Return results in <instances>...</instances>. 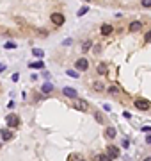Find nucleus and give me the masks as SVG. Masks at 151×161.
I'll list each match as a JSON object with an SVG mask.
<instances>
[{"instance_id":"nucleus-16","label":"nucleus","mask_w":151,"mask_h":161,"mask_svg":"<svg viewBox=\"0 0 151 161\" xmlns=\"http://www.w3.org/2000/svg\"><path fill=\"white\" fill-rule=\"evenodd\" d=\"M98 161H112V158L109 154H100V156H98Z\"/></svg>"},{"instance_id":"nucleus-27","label":"nucleus","mask_w":151,"mask_h":161,"mask_svg":"<svg viewBox=\"0 0 151 161\" xmlns=\"http://www.w3.org/2000/svg\"><path fill=\"white\" fill-rule=\"evenodd\" d=\"M142 131H144V132H149L151 127H149V125H146V127H142Z\"/></svg>"},{"instance_id":"nucleus-9","label":"nucleus","mask_w":151,"mask_h":161,"mask_svg":"<svg viewBox=\"0 0 151 161\" xmlns=\"http://www.w3.org/2000/svg\"><path fill=\"white\" fill-rule=\"evenodd\" d=\"M110 32H112V25H109V23H103L101 25V34L103 36H109Z\"/></svg>"},{"instance_id":"nucleus-23","label":"nucleus","mask_w":151,"mask_h":161,"mask_svg":"<svg viewBox=\"0 0 151 161\" xmlns=\"http://www.w3.org/2000/svg\"><path fill=\"white\" fill-rule=\"evenodd\" d=\"M68 75H71V77H78V72H77V70H68Z\"/></svg>"},{"instance_id":"nucleus-8","label":"nucleus","mask_w":151,"mask_h":161,"mask_svg":"<svg viewBox=\"0 0 151 161\" xmlns=\"http://www.w3.org/2000/svg\"><path fill=\"white\" fill-rule=\"evenodd\" d=\"M107 154L114 159V158H117V156H119V149H117V147H109V149H107Z\"/></svg>"},{"instance_id":"nucleus-25","label":"nucleus","mask_w":151,"mask_h":161,"mask_svg":"<svg viewBox=\"0 0 151 161\" xmlns=\"http://www.w3.org/2000/svg\"><path fill=\"white\" fill-rule=\"evenodd\" d=\"M144 40H146V43H151V31L148 32L146 36H144Z\"/></svg>"},{"instance_id":"nucleus-13","label":"nucleus","mask_w":151,"mask_h":161,"mask_svg":"<svg viewBox=\"0 0 151 161\" xmlns=\"http://www.w3.org/2000/svg\"><path fill=\"white\" fill-rule=\"evenodd\" d=\"M29 66L34 68V70H41V68H45V63H43V61H34V63H30Z\"/></svg>"},{"instance_id":"nucleus-6","label":"nucleus","mask_w":151,"mask_h":161,"mask_svg":"<svg viewBox=\"0 0 151 161\" xmlns=\"http://www.w3.org/2000/svg\"><path fill=\"white\" fill-rule=\"evenodd\" d=\"M0 136H2V140H5V141H9L11 138H14L9 129H2V131H0Z\"/></svg>"},{"instance_id":"nucleus-12","label":"nucleus","mask_w":151,"mask_h":161,"mask_svg":"<svg viewBox=\"0 0 151 161\" xmlns=\"http://www.w3.org/2000/svg\"><path fill=\"white\" fill-rule=\"evenodd\" d=\"M41 90H43V93H52V91H53V84H52V82H45Z\"/></svg>"},{"instance_id":"nucleus-2","label":"nucleus","mask_w":151,"mask_h":161,"mask_svg":"<svg viewBox=\"0 0 151 161\" xmlns=\"http://www.w3.org/2000/svg\"><path fill=\"white\" fill-rule=\"evenodd\" d=\"M135 107H137V109H142V111H146V109H149L151 107V102L149 100H146V98H137V100H135Z\"/></svg>"},{"instance_id":"nucleus-28","label":"nucleus","mask_w":151,"mask_h":161,"mask_svg":"<svg viewBox=\"0 0 151 161\" xmlns=\"http://www.w3.org/2000/svg\"><path fill=\"white\" fill-rule=\"evenodd\" d=\"M146 143H149V145H151V134H148V136H146Z\"/></svg>"},{"instance_id":"nucleus-4","label":"nucleus","mask_w":151,"mask_h":161,"mask_svg":"<svg viewBox=\"0 0 151 161\" xmlns=\"http://www.w3.org/2000/svg\"><path fill=\"white\" fill-rule=\"evenodd\" d=\"M73 107H77V109H80V111H87V109H89V104H87L85 100L75 98V102H73Z\"/></svg>"},{"instance_id":"nucleus-18","label":"nucleus","mask_w":151,"mask_h":161,"mask_svg":"<svg viewBox=\"0 0 151 161\" xmlns=\"http://www.w3.org/2000/svg\"><path fill=\"white\" fill-rule=\"evenodd\" d=\"M89 48H91V41L87 40V41H84V45H82V50L85 52V50H89Z\"/></svg>"},{"instance_id":"nucleus-3","label":"nucleus","mask_w":151,"mask_h":161,"mask_svg":"<svg viewBox=\"0 0 151 161\" xmlns=\"http://www.w3.org/2000/svg\"><path fill=\"white\" fill-rule=\"evenodd\" d=\"M75 66H77V70H78V72H85V70L89 68V61H87L85 57H80V59L75 63Z\"/></svg>"},{"instance_id":"nucleus-19","label":"nucleus","mask_w":151,"mask_h":161,"mask_svg":"<svg viewBox=\"0 0 151 161\" xmlns=\"http://www.w3.org/2000/svg\"><path fill=\"white\" fill-rule=\"evenodd\" d=\"M94 118H96L98 122H101V124L105 122V118H103V115H101V113H94Z\"/></svg>"},{"instance_id":"nucleus-29","label":"nucleus","mask_w":151,"mask_h":161,"mask_svg":"<svg viewBox=\"0 0 151 161\" xmlns=\"http://www.w3.org/2000/svg\"><path fill=\"white\" fill-rule=\"evenodd\" d=\"M4 70H5V64H4V63H0V72H4Z\"/></svg>"},{"instance_id":"nucleus-14","label":"nucleus","mask_w":151,"mask_h":161,"mask_svg":"<svg viewBox=\"0 0 151 161\" xmlns=\"http://www.w3.org/2000/svg\"><path fill=\"white\" fill-rule=\"evenodd\" d=\"M105 136H107V138H114V136H116V129L114 127H107L105 129Z\"/></svg>"},{"instance_id":"nucleus-20","label":"nucleus","mask_w":151,"mask_h":161,"mask_svg":"<svg viewBox=\"0 0 151 161\" xmlns=\"http://www.w3.org/2000/svg\"><path fill=\"white\" fill-rule=\"evenodd\" d=\"M87 11H89V7H82V9H78V13H77V14H78V16H84Z\"/></svg>"},{"instance_id":"nucleus-10","label":"nucleus","mask_w":151,"mask_h":161,"mask_svg":"<svg viewBox=\"0 0 151 161\" xmlns=\"http://www.w3.org/2000/svg\"><path fill=\"white\" fill-rule=\"evenodd\" d=\"M141 27H142V23H141V21H131V23H130V32H137V31H141Z\"/></svg>"},{"instance_id":"nucleus-5","label":"nucleus","mask_w":151,"mask_h":161,"mask_svg":"<svg viewBox=\"0 0 151 161\" xmlns=\"http://www.w3.org/2000/svg\"><path fill=\"white\" fill-rule=\"evenodd\" d=\"M50 20L55 23V25H62L64 23V16L60 14V13H52V16H50Z\"/></svg>"},{"instance_id":"nucleus-26","label":"nucleus","mask_w":151,"mask_h":161,"mask_svg":"<svg viewBox=\"0 0 151 161\" xmlns=\"http://www.w3.org/2000/svg\"><path fill=\"white\" fill-rule=\"evenodd\" d=\"M109 93H117V88H116V86H110V88H109Z\"/></svg>"},{"instance_id":"nucleus-30","label":"nucleus","mask_w":151,"mask_h":161,"mask_svg":"<svg viewBox=\"0 0 151 161\" xmlns=\"http://www.w3.org/2000/svg\"><path fill=\"white\" fill-rule=\"evenodd\" d=\"M144 161H151V158H146V159H144Z\"/></svg>"},{"instance_id":"nucleus-22","label":"nucleus","mask_w":151,"mask_h":161,"mask_svg":"<svg viewBox=\"0 0 151 161\" xmlns=\"http://www.w3.org/2000/svg\"><path fill=\"white\" fill-rule=\"evenodd\" d=\"M5 48H16V43H13V41H7V43H5Z\"/></svg>"},{"instance_id":"nucleus-11","label":"nucleus","mask_w":151,"mask_h":161,"mask_svg":"<svg viewBox=\"0 0 151 161\" xmlns=\"http://www.w3.org/2000/svg\"><path fill=\"white\" fill-rule=\"evenodd\" d=\"M68 161H85V159L82 158L80 154H77V152H73V154H70V156H68Z\"/></svg>"},{"instance_id":"nucleus-7","label":"nucleus","mask_w":151,"mask_h":161,"mask_svg":"<svg viewBox=\"0 0 151 161\" xmlns=\"http://www.w3.org/2000/svg\"><path fill=\"white\" fill-rule=\"evenodd\" d=\"M62 93L66 97H70V98H75V97H77V90H75V88H64Z\"/></svg>"},{"instance_id":"nucleus-15","label":"nucleus","mask_w":151,"mask_h":161,"mask_svg":"<svg viewBox=\"0 0 151 161\" xmlns=\"http://www.w3.org/2000/svg\"><path fill=\"white\" fill-rule=\"evenodd\" d=\"M107 72H109V68H107V64H98V74L100 75H107Z\"/></svg>"},{"instance_id":"nucleus-17","label":"nucleus","mask_w":151,"mask_h":161,"mask_svg":"<svg viewBox=\"0 0 151 161\" xmlns=\"http://www.w3.org/2000/svg\"><path fill=\"white\" fill-rule=\"evenodd\" d=\"M32 54H34L36 57H43V56H45V52H43L41 48H34V50H32Z\"/></svg>"},{"instance_id":"nucleus-1","label":"nucleus","mask_w":151,"mask_h":161,"mask_svg":"<svg viewBox=\"0 0 151 161\" xmlns=\"http://www.w3.org/2000/svg\"><path fill=\"white\" fill-rule=\"evenodd\" d=\"M5 122H7V125L9 127H18L20 125V117L18 115H14V113H11L5 117Z\"/></svg>"},{"instance_id":"nucleus-21","label":"nucleus","mask_w":151,"mask_h":161,"mask_svg":"<svg viewBox=\"0 0 151 161\" xmlns=\"http://www.w3.org/2000/svg\"><path fill=\"white\" fill-rule=\"evenodd\" d=\"M141 4L144 7H151V0H141Z\"/></svg>"},{"instance_id":"nucleus-24","label":"nucleus","mask_w":151,"mask_h":161,"mask_svg":"<svg viewBox=\"0 0 151 161\" xmlns=\"http://www.w3.org/2000/svg\"><path fill=\"white\" fill-rule=\"evenodd\" d=\"M94 90L101 91V90H103V84H101V82H94Z\"/></svg>"}]
</instances>
